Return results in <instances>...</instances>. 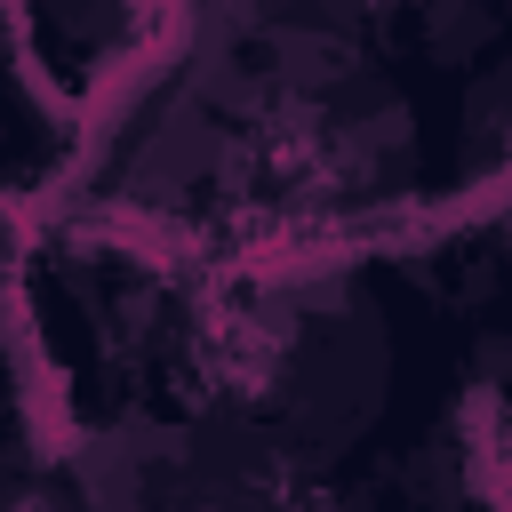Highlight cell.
<instances>
[{
    "mask_svg": "<svg viewBox=\"0 0 512 512\" xmlns=\"http://www.w3.org/2000/svg\"><path fill=\"white\" fill-rule=\"evenodd\" d=\"M440 184L384 0H184L96 88L72 200L152 248H368Z\"/></svg>",
    "mask_w": 512,
    "mask_h": 512,
    "instance_id": "obj_1",
    "label": "cell"
},
{
    "mask_svg": "<svg viewBox=\"0 0 512 512\" xmlns=\"http://www.w3.org/2000/svg\"><path fill=\"white\" fill-rule=\"evenodd\" d=\"M400 400V312L360 248L224 256L184 296L168 392L96 416L56 488L80 504H272L352 464Z\"/></svg>",
    "mask_w": 512,
    "mask_h": 512,
    "instance_id": "obj_2",
    "label": "cell"
},
{
    "mask_svg": "<svg viewBox=\"0 0 512 512\" xmlns=\"http://www.w3.org/2000/svg\"><path fill=\"white\" fill-rule=\"evenodd\" d=\"M176 8L184 0H16V24H24V40L40 48V64L56 80L96 96L104 80H120L168 32Z\"/></svg>",
    "mask_w": 512,
    "mask_h": 512,
    "instance_id": "obj_3",
    "label": "cell"
},
{
    "mask_svg": "<svg viewBox=\"0 0 512 512\" xmlns=\"http://www.w3.org/2000/svg\"><path fill=\"white\" fill-rule=\"evenodd\" d=\"M504 488H512V432H504Z\"/></svg>",
    "mask_w": 512,
    "mask_h": 512,
    "instance_id": "obj_4",
    "label": "cell"
}]
</instances>
